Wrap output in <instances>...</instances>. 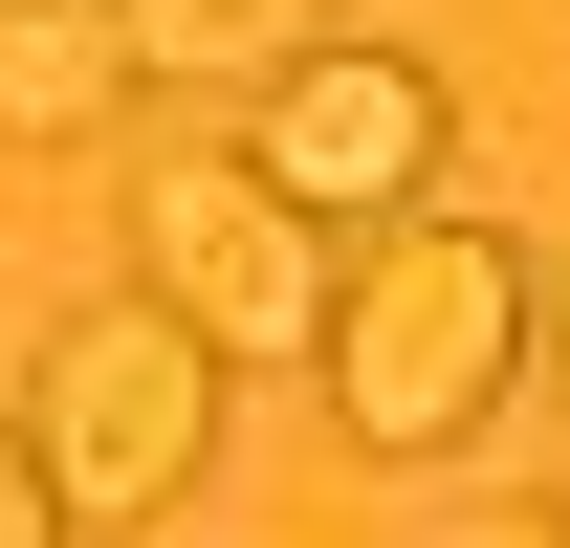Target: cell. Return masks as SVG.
<instances>
[{
  "label": "cell",
  "instance_id": "cell-1",
  "mask_svg": "<svg viewBox=\"0 0 570 548\" xmlns=\"http://www.w3.org/2000/svg\"><path fill=\"white\" fill-rule=\"evenodd\" d=\"M330 439L352 461H461L504 395H527V242L483 219H395L352 285H330Z\"/></svg>",
  "mask_w": 570,
  "mask_h": 548
},
{
  "label": "cell",
  "instance_id": "cell-2",
  "mask_svg": "<svg viewBox=\"0 0 570 548\" xmlns=\"http://www.w3.org/2000/svg\"><path fill=\"white\" fill-rule=\"evenodd\" d=\"M22 461H45V505H67V548H132L198 505L219 461V351L154 307V285H110V307H67L45 330V373H22Z\"/></svg>",
  "mask_w": 570,
  "mask_h": 548
},
{
  "label": "cell",
  "instance_id": "cell-3",
  "mask_svg": "<svg viewBox=\"0 0 570 548\" xmlns=\"http://www.w3.org/2000/svg\"><path fill=\"white\" fill-rule=\"evenodd\" d=\"M132 285L198 351H264L285 373V351H330V285L352 264H330V219L285 198L264 154H132Z\"/></svg>",
  "mask_w": 570,
  "mask_h": 548
},
{
  "label": "cell",
  "instance_id": "cell-4",
  "mask_svg": "<svg viewBox=\"0 0 570 548\" xmlns=\"http://www.w3.org/2000/svg\"><path fill=\"white\" fill-rule=\"evenodd\" d=\"M242 154H264L307 219H417V176L461 154V88H439L417 45H352V22H330L307 67H264V133Z\"/></svg>",
  "mask_w": 570,
  "mask_h": 548
},
{
  "label": "cell",
  "instance_id": "cell-5",
  "mask_svg": "<svg viewBox=\"0 0 570 548\" xmlns=\"http://www.w3.org/2000/svg\"><path fill=\"white\" fill-rule=\"evenodd\" d=\"M132 110V45H110V0H0V133L22 154H67Z\"/></svg>",
  "mask_w": 570,
  "mask_h": 548
},
{
  "label": "cell",
  "instance_id": "cell-6",
  "mask_svg": "<svg viewBox=\"0 0 570 548\" xmlns=\"http://www.w3.org/2000/svg\"><path fill=\"white\" fill-rule=\"evenodd\" d=\"M352 0H110V45H132V88H264L307 67Z\"/></svg>",
  "mask_w": 570,
  "mask_h": 548
},
{
  "label": "cell",
  "instance_id": "cell-7",
  "mask_svg": "<svg viewBox=\"0 0 570 548\" xmlns=\"http://www.w3.org/2000/svg\"><path fill=\"white\" fill-rule=\"evenodd\" d=\"M0 548H67V505H45V461H22V417H0Z\"/></svg>",
  "mask_w": 570,
  "mask_h": 548
},
{
  "label": "cell",
  "instance_id": "cell-8",
  "mask_svg": "<svg viewBox=\"0 0 570 548\" xmlns=\"http://www.w3.org/2000/svg\"><path fill=\"white\" fill-rule=\"evenodd\" d=\"M439 548H570V505H461Z\"/></svg>",
  "mask_w": 570,
  "mask_h": 548
},
{
  "label": "cell",
  "instance_id": "cell-9",
  "mask_svg": "<svg viewBox=\"0 0 570 548\" xmlns=\"http://www.w3.org/2000/svg\"><path fill=\"white\" fill-rule=\"evenodd\" d=\"M527 373H570V285H527Z\"/></svg>",
  "mask_w": 570,
  "mask_h": 548
}]
</instances>
